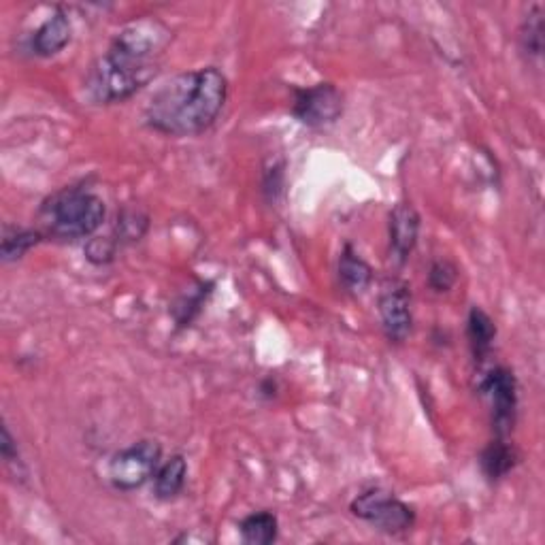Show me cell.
I'll return each instance as SVG.
<instances>
[{"label":"cell","mask_w":545,"mask_h":545,"mask_svg":"<svg viewBox=\"0 0 545 545\" xmlns=\"http://www.w3.org/2000/svg\"><path fill=\"white\" fill-rule=\"evenodd\" d=\"M228 101V79L218 66L173 75L152 94L143 120L167 137L203 135L224 111Z\"/></svg>","instance_id":"cell-2"},{"label":"cell","mask_w":545,"mask_h":545,"mask_svg":"<svg viewBox=\"0 0 545 545\" xmlns=\"http://www.w3.org/2000/svg\"><path fill=\"white\" fill-rule=\"evenodd\" d=\"M480 394H484L492 409L494 435L507 439L514 431L518 416V379L507 367H492L480 379Z\"/></svg>","instance_id":"cell-6"},{"label":"cell","mask_w":545,"mask_h":545,"mask_svg":"<svg viewBox=\"0 0 545 545\" xmlns=\"http://www.w3.org/2000/svg\"><path fill=\"white\" fill-rule=\"evenodd\" d=\"M286 190V162L269 160L262 169V196L269 205H277Z\"/></svg>","instance_id":"cell-20"},{"label":"cell","mask_w":545,"mask_h":545,"mask_svg":"<svg viewBox=\"0 0 545 545\" xmlns=\"http://www.w3.org/2000/svg\"><path fill=\"white\" fill-rule=\"evenodd\" d=\"M173 30L154 15L130 20L109 43L86 77V94L94 105H118L147 88L160 73V64Z\"/></svg>","instance_id":"cell-1"},{"label":"cell","mask_w":545,"mask_h":545,"mask_svg":"<svg viewBox=\"0 0 545 545\" xmlns=\"http://www.w3.org/2000/svg\"><path fill=\"white\" fill-rule=\"evenodd\" d=\"M260 390H262L264 396H267V399H273V396L277 394V386H275L273 379H267V382H262Z\"/></svg>","instance_id":"cell-24"},{"label":"cell","mask_w":545,"mask_h":545,"mask_svg":"<svg viewBox=\"0 0 545 545\" xmlns=\"http://www.w3.org/2000/svg\"><path fill=\"white\" fill-rule=\"evenodd\" d=\"M467 339L475 362H484L497 339V324L482 307H471L467 316Z\"/></svg>","instance_id":"cell-14"},{"label":"cell","mask_w":545,"mask_h":545,"mask_svg":"<svg viewBox=\"0 0 545 545\" xmlns=\"http://www.w3.org/2000/svg\"><path fill=\"white\" fill-rule=\"evenodd\" d=\"M379 320L390 343L401 345L414 330V309H411V288L403 279H386L377 299Z\"/></svg>","instance_id":"cell-8"},{"label":"cell","mask_w":545,"mask_h":545,"mask_svg":"<svg viewBox=\"0 0 545 545\" xmlns=\"http://www.w3.org/2000/svg\"><path fill=\"white\" fill-rule=\"evenodd\" d=\"M162 462V445L154 439H141L115 452L109 460V482L115 490L132 492L154 480Z\"/></svg>","instance_id":"cell-5"},{"label":"cell","mask_w":545,"mask_h":545,"mask_svg":"<svg viewBox=\"0 0 545 545\" xmlns=\"http://www.w3.org/2000/svg\"><path fill=\"white\" fill-rule=\"evenodd\" d=\"M188 482V460L181 454L162 460L158 471L154 473V497L158 501H173L184 492Z\"/></svg>","instance_id":"cell-12"},{"label":"cell","mask_w":545,"mask_h":545,"mask_svg":"<svg viewBox=\"0 0 545 545\" xmlns=\"http://www.w3.org/2000/svg\"><path fill=\"white\" fill-rule=\"evenodd\" d=\"M0 454H3V460L7 462L9 467H20L22 465L18 443H15L7 424L3 426V439H0Z\"/></svg>","instance_id":"cell-23"},{"label":"cell","mask_w":545,"mask_h":545,"mask_svg":"<svg viewBox=\"0 0 545 545\" xmlns=\"http://www.w3.org/2000/svg\"><path fill=\"white\" fill-rule=\"evenodd\" d=\"M516 465H518V452L514 445L503 437L490 441L480 456V467L490 482L505 480V477L516 469Z\"/></svg>","instance_id":"cell-13"},{"label":"cell","mask_w":545,"mask_h":545,"mask_svg":"<svg viewBox=\"0 0 545 545\" xmlns=\"http://www.w3.org/2000/svg\"><path fill=\"white\" fill-rule=\"evenodd\" d=\"M45 237L58 241H81L96 235L105 224L107 205L96 192L71 186L52 194L39 209Z\"/></svg>","instance_id":"cell-3"},{"label":"cell","mask_w":545,"mask_h":545,"mask_svg":"<svg viewBox=\"0 0 545 545\" xmlns=\"http://www.w3.org/2000/svg\"><path fill=\"white\" fill-rule=\"evenodd\" d=\"M43 239H45L43 230L5 224L3 241H0V256H3V262L22 260L32 247H37Z\"/></svg>","instance_id":"cell-16"},{"label":"cell","mask_w":545,"mask_h":545,"mask_svg":"<svg viewBox=\"0 0 545 545\" xmlns=\"http://www.w3.org/2000/svg\"><path fill=\"white\" fill-rule=\"evenodd\" d=\"M339 282L350 294H362L373 282L371 264L362 258L350 243L343 245L337 264Z\"/></svg>","instance_id":"cell-11"},{"label":"cell","mask_w":545,"mask_h":545,"mask_svg":"<svg viewBox=\"0 0 545 545\" xmlns=\"http://www.w3.org/2000/svg\"><path fill=\"white\" fill-rule=\"evenodd\" d=\"M211 290H213L211 282H198L194 288H188V292L179 296L177 303L173 305V318L179 328L190 326L198 316H201V311L211 296Z\"/></svg>","instance_id":"cell-17"},{"label":"cell","mask_w":545,"mask_h":545,"mask_svg":"<svg viewBox=\"0 0 545 545\" xmlns=\"http://www.w3.org/2000/svg\"><path fill=\"white\" fill-rule=\"evenodd\" d=\"M73 39V22L64 9H56L49 18L32 32L30 52L39 58H52Z\"/></svg>","instance_id":"cell-10"},{"label":"cell","mask_w":545,"mask_h":545,"mask_svg":"<svg viewBox=\"0 0 545 545\" xmlns=\"http://www.w3.org/2000/svg\"><path fill=\"white\" fill-rule=\"evenodd\" d=\"M520 49L526 58L539 60L543 54V7L533 5L520 24Z\"/></svg>","instance_id":"cell-18"},{"label":"cell","mask_w":545,"mask_h":545,"mask_svg":"<svg viewBox=\"0 0 545 545\" xmlns=\"http://www.w3.org/2000/svg\"><path fill=\"white\" fill-rule=\"evenodd\" d=\"M458 282V269L456 264L439 258L431 262V269H428V286H431L433 292L437 294H445L450 292Z\"/></svg>","instance_id":"cell-21"},{"label":"cell","mask_w":545,"mask_h":545,"mask_svg":"<svg viewBox=\"0 0 545 545\" xmlns=\"http://www.w3.org/2000/svg\"><path fill=\"white\" fill-rule=\"evenodd\" d=\"M420 213L418 209L403 201L396 203L388 216V241H390V256L396 262V267H405L411 254H414L418 237H420Z\"/></svg>","instance_id":"cell-9"},{"label":"cell","mask_w":545,"mask_h":545,"mask_svg":"<svg viewBox=\"0 0 545 545\" xmlns=\"http://www.w3.org/2000/svg\"><path fill=\"white\" fill-rule=\"evenodd\" d=\"M292 115L307 128L333 126L343 113V94L335 84L294 88Z\"/></svg>","instance_id":"cell-7"},{"label":"cell","mask_w":545,"mask_h":545,"mask_svg":"<svg viewBox=\"0 0 545 545\" xmlns=\"http://www.w3.org/2000/svg\"><path fill=\"white\" fill-rule=\"evenodd\" d=\"M147 226H150V218H147L143 211L124 209L118 220H115L111 237L120 243V247L128 243H137L147 233Z\"/></svg>","instance_id":"cell-19"},{"label":"cell","mask_w":545,"mask_h":545,"mask_svg":"<svg viewBox=\"0 0 545 545\" xmlns=\"http://www.w3.org/2000/svg\"><path fill=\"white\" fill-rule=\"evenodd\" d=\"M86 258L94 264V267H105L111 264L120 252V243L113 237H94L86 243Z\"/></svg>","instance_id":"cell-22"},{"label":"cell","mask_w":545,"mask_h":545,"mask_svg":"<svg viewBox=\"0 0 545 545\" xmlns=\"http://www.w3.org/2000/svg\"><path fill=\"white\" fill-rule=\"evenodd\" d=\"M239 535L247 545H271L279 537V520L273 511H254L239 522Z\"/></svg>","instance_id":"cell-15"},{"label":"cell","mask_w":545,"mask_h":545,"mask_svg":"<svg viewBox=\"0 0 545 545\" xmlns=\"http://www.w3.org/2000/svg\"><path fill=\"white\" fill-rule=\"evenodd\" d=\"M350 511L358 520L371 524L375 531L386 535H403L416 524L414 507L384 488L360 492L350 503Z\"/></svg>","instance_id":"cell-4"}]
</instances>
